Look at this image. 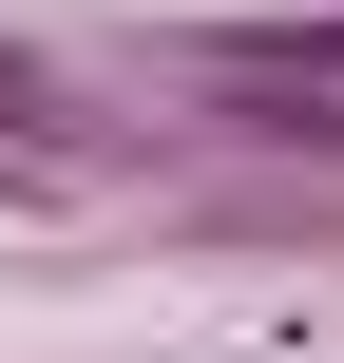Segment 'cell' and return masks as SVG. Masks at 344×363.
I'll use <instances>...</instances> for the list:
<instances>
[{
	"mask_svg": "<svg viewBox=\"0 0 344 363\" xmlns=\"http://www.w3.org/2000/svg\"><path fill=\"white\" fill-rule=\"evenodd\" d=\"M230 77H344V19H268V38H230Z\"/></svg>",
	"mask_w": 344,
	"mask_h": 363,
	"instance_id": "obj_1",
	"label": "cell"
},
{
	"mask_svg": "<svg viewBox=\"0 0 344 363\" xmlns=\"http://www.w3.org/2000/svg\"><path fill=\"white\" fill-rule=\"evenodd\" d=\"M0 115H38V57H19V38H0Z\"/></svg>",
	"mask_w": 344,
	"mask_h": 363,
	"instance_id": "obj_2",
	"label": "cell"
}]
</instances>
